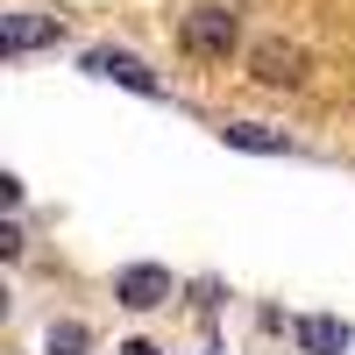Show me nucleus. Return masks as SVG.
<instances>
[{"mask_svg":"<svg viewBox=\"0 0 355 355\" xmlns=\"http://www.w3.org/2000/svg\"><path fill=\"white\" fill-rule=\"evenodd\" d=\"M85 341H93V334H85L78 320H64V327H50V355H78Z\"/></svg>","mask_w":355,"mask_h":355,"instance_id":"8","label":"nucleus"},{"mask_svg":"<svg viewBox=\"0 0 355 355\" xmlns=\"http://www.w3.org/2000/svg\"><path fill=\"white\" fill-rule=\"evenodd\" d=\"M85 71H93V78H114V85H128V93H164V78L150 71V64H142V57H128V50H85Z\"/></svg>","mask_w":355,"mask_h":355,"instance_id":"3","label":"nucleus"},{"mask_svg":"<svg viewBox=\"0 0 355 355\" xmlns=\"http://www.w3.org/2000/svg\"><path fill=\"white\" fill-rule=\"evenodd\" d=\"M291 334H299L306 355H341V348H348V320H334V313H306Z\"/></svg>","mask_w":355,"mask_h":355,"instance_id":"6","label":"nucleus"},{"mask_svg":"<svg viewBox=\"0 0 355 355\" xmlns=\"http://www.w3.org/2000/svg\"><path fill=\"white\" fill-rule=\"evenodd\" d=\"M121 355H157V348H150V341H128V348H121Z\"/></svg>","mask_w":355,"mask_h":355,"instance_id":"9","label":"nucleus"},{"mask_svg":"<svg viewBox=\"0 0 355 355\" xmlns=\"http://www.w3.org/2000/svg\"><path fill=\"white\" fill-rule=\"evenodd\" d=\"M114 299H121L128 313H157L171 299V270L164 263H128V270L114 277Z\"/></svg>","mask_w":355,"mask_h":355,"instance_id":"2","label":"nucleus"},{"mask_svg":"<svg viewBox=\"0 0 355 355\" xmlns=\"http://www.w3.org/2000/svg\"><path fill=\"white\" fill-rule=\"evenodd\" d=\"M249 71H256L263 85H306V50H299V43H284V36H270V43H256Z\"/></svg>","mask_w":355,"mask_h":355,"instance_id":"4","label":"nucleus"},{"mask_svg":"<svg viewBox=\"0 0 355 355\" xmlns=\"http://www.w3.org/2000/svg\"><path fill=\"white\" fill-rule=\"evenodd\" d=\"M57 36H64V21H50V15H8V21H0V50H8V57L43 50V43H57Z\"/></svg>","mask_w":355,"mask_h":355,"instance_id":"5","label":"nucleus"},{"mask_svg":"<svg viewBox=\"0 0 355 355\" xmlns=\"http://www.w3.org/2000/svg\"><path fill=\"white\" fill-rule=\"evenodd\" d=\"M220 135H227V150H256V157H284L291 150L284 128H263V121H227Z\"/></svg>","mask_w":355,"mask_h":355,"instance_id":"7","label":"nucleus"},{"mask_svg":"<svg viewBox=\"0 0 355 355\" xmlns=\"http://www.w3.org/2000/svg\"><path fill=\"white\" fill-rule=\"evenodd\" d=\"M178 43H185V57H206V64H227V50L242 43V15L234 8H192L185 21H178Z\"/></svg>","mask_w":355,"mask_h":355,"instance_id":"1","label":"nucleus"}]
</instances>
